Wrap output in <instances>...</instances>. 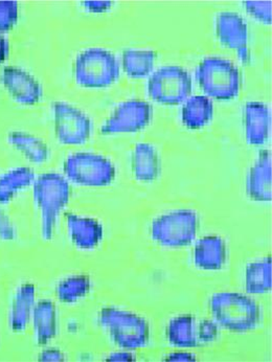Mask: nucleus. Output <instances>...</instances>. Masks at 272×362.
Returning a JSON list of instances; mask_svg holds the SVG:
<instances>
[{"instance_id":"f257e3e1","label":"nucleus","mask_w":272,"mask_h":362,"mask_svg":"<svg viewBox=\"0 0 272 362\" xmlns=\"http://www.w3.org/2000/svg\"><path fill=\"white\" fill-rule=\"evenodd\" d=\"M210 305L215 322L230 332H249L262 320L261 307L245 294L219 292L212 296Z\"/></svg>"},{"instance_id":"f03ea898","label":"nucleus","mask_w":272,"mask_h":362,"mask_svg":"<svg viewBox=\"0 0 272 362\" xmlns=\"http://www.w3.org/2000/svg\"><path fill=\"white\" fill-rule=\"evenodd\" d=\"M196 78L206 97L228 101L238 97L242 77L238 67L222 57L204 58L196 69Z\"/></svg>"},{"instance_id":"7ed1b4c3","label":"nucleus","mask_w":272,"mask_h":362,"mask_svg":"<svg viewBox=\"0 0 272 362\" xmlns=\"http://www.w3.org/2000/svg\"><path fill=\"white\" fill-rule=\"evenodd\" d=\"M121 66L113 52L102 47H90L78 54L75 78L85 88H106L119 80Z\"/></svg>"},{"instance_id":"20e7f679","label":"nucleus","mask_w":272,"mask_h":362,"mask_svg":"<svg viewBox=\"0 0 272 362\" xmlns=\"http://www.w3.org/2000/svg\"><path fill=\"white\" fill-rule=\"evenodd\" d=\"M99 320L119 348L137 350L149 342L151 333L149 322L138 314L105 307L100 312Z\"/></svg>"},{"instance_id":"39448f33","label":"nucleus","mask_w":272,"mask_h":362,"mask_svg":"<svg viewBox=\"0 0 272 362\" xmlns=\"http://www.w3.org/2000/svg\"><path fill=\"white\" fill-rule=\"evenodd\" d=\"M71 197L69 181L57 173H45L34 182V198L42 216V235L45 240L53 238L57 218Z\"/></svg>"},{"instance_id":"423d86ee","label":"nucleus","mask_w":272,"mask_h":362,"mask_svg":"<svg viewBox=\"0 0 272 362\" xmlns=\"http://www.w3.org/2000/svg\"><path fill=\"white\" fill-rule=\"evenodd\" d=\"M193 90V78L188 69L179 65H165L152 74L148 93L156 103L175 106L186 102Z\"/></svg>"},{"instance_id":"0eeeda50","label":"nucleus","mask_w":272,"mask_h":362,"mask_svg":"<svg viewBox=\"0 0 272 362\" xmlns=\"http://www.w3.org/2000/svg\"><path fill=\"white\" fill-rule=\"evenodd\" d=\"M199 226L197 213L191 209H178L163 214L152 222L154 241L165 247H184L195 240Z\"/></svg>"},{"instance_id":"6e6552de","label":"nucleus","mask_w":272,"mask_h":362,"mask_svg":"<svg viewBox=\"0 0 272 362\" xmlns=\"http://www.w3.org/2000/svg\"><path fill=\"white\" fill-rule=\"evenodd\" d=\"M69 180L85 187H106L115 178L114 165L103 156L88 152L71 154L64 163Z\"/></svg>"},{"instance_id":"1a4fd4ad","label":"nucleus","mask_w":272,"mask_h":362,"mask_svg":"<svg viewBox=\"0 0 272 362\" xmlns=\"http://www.w3.org/2000/svg\"><path fill=\"white\" fill-rule=\"evenodd\" d=\"M53 109L57 139L61 144L82 145L88 141L93 124L83 111L64 102H56Z\"/></svg>"},{"instance_id":"9d476101","label":"nucleus","mask_w":272,"mask_h":362,"mask_svg":"<svg viewBox=\"0 0 272 362\" xmlns=\"http://www.w3.org/2000/svg\"><path fill=\"white\" fill-rule=\"evenodd\" d=\"M153 108L143 100L124 102L113 111L102 127L104 134L134 133L145 129L152 119Z\"/></svg>"},{"instance_id":"9b49d317","label":"nucleus","mask_w":272,"mask_h":362,"mask_svg":"<svg viewBox=\"0 0 272 362\" xmlns=\"http://www.w3.org/2000/svg\"><path fill=\"white\" fill-rule=\"evenodd\" d=\"M216 34L224 47L238 52L243 63L249 62L247 23L241 15L234 12L220 13L216 19Z\"/></svg>"},{"instance_id":"f8f14e48","label":"nucleus","mask_w":272,"mask_h":362,"mask_svg":"<svg viewBox=\"0 0 272 362\" xmlns=\"http://www.w3.org/2000/svg\"><path fill=\"white\" fill-rule=\"evenodd\" d=\"M1 78L11 97L18 103L34 105L42 98L40 83L25 69L15 66L6 67Z\"/></svg>"},{"instance_id":"ddd939ff","label":"nucleus","mask_w":272,"mask_h":362,"mask_svg":"<svg viewBox=\"0 0 272 362\" xmlns=\"http://www.w3.org/2000/svg\"><path fill=\"white\" fill-rule=\"evenodd\" d=\"M246 193L252 202H271L272 159L269 150H262L250 168L246 180Z\"/></svg>"},{"instance_id":"4468645a","label":"nucleus","mask_w":272,"mask_h":362,"mask_svg":"<svg viewBox=\"0 0 272 362\" xmlns=\"http://www.w3.org/2000/svg\"><path fill=\"white\" fill-rule=\"evenodd\" d=\"M244 125L248 144L261 146L271 133V109L262 102H247L244 107Z\"/></svg>"},{"instance_id":"2eb2a0df","label":"nucleus","mask_w":272,"mask_h":362,"mask_svg":"<svg viewBox=\"0 0 272 362\" xmlns=\"http://www.w3.org/2000/svg\"><path fill=\"white\" fill-rule=\"evenodd\" d=\"M196 266L203 270H220L227 261V246L223 238L208 235L196 244L194 250Z\"/></svg>"},{"instance_id":"dca6fc26","label":"nucleus","mask_w":272,"mask_h":362,"mask_svg":"<svg viewBox=\"0 0 272 362\" xmlns=\"http://www.w3.org/2000/svg\"><path fill=\"white\" fill-rule=\"evenodd\" d=\"M67 228L73 244L81 250H93L103 239L102 224L91 218L67 214Z\"/></svg>"},{"instance_id":"f3484780","label":"nucleus","mask_w":272,"mask_h":362,"mask_svg":"<svg viewBox=\"0 0 272 362\" xmlns=\"http://www.w3.org/2000/svg\"><path fill=\"white\" fill-rule=\"evenodd\" d=\"M132 170L141 182L158 180L162 172V161L156 148L147 143L137 144L132 157Z\"/></svg>"},{"instance_id":"a211bd4d","label":"nucleus","mask_w":272,"mask_h":362,"mask_svg":"<svg viewBox=\"0 0 272 362\" xmlns=\"http://www.w3.org/2000/svg\"><path fill=\"white\" fill-rule=\"evenodd\" d=\"M213 117L214 104L206 95H193L182 106V121L189 129H201L212 122Z\"/></svg>"},{"instance_id":"6ab92c4d","label":"nucleus","mask_w":272,"mask_h":362,"mask_svg":"<svg viewBox=\"0 0 272 362\" xmlns=\"http://www.w3.org/2000/svg\"><path fill=\"white\" fill-rule=\"evenodd\" d=\"M167 335L170 344L177 348L200 346L197 320L189 314L174 317L167 326Z\"/></svg>"},{"instance_id":"aec40b11","label":"nucleus","mask_w":272,"mask_h":362,"mask_svg":"<svg viewBox=\"0 0 272 362\" xmlns=\"http://www.w3.org/2000/svg\"><path fill=\"white\" fill-rule=\"evenodd\" d=\"M36 288L32 284H25L17 290L11 309V327L13 331L20 332L27 328L30 315L34 311Z\"/></svg>"},{"instance_id":"412c9836","label":"nucleus","mask_w":272,"mask_h":362,"mask_svg":"<svg viewBox=\"0 0 272 362\" xmlns=\"http://www.w3.org/2000/svg\"><path fill=\"white\" fill-rule=\"evenodd\" d=\"M34 328L36 332L37 341L40 346L47 344L57 334V311L56 306L51 300H40L35 306Z\"/></svg>"},{"instance_id":"4be33fe9","label":"nucleus","mask_w":272,"mask_h":362,"mask_svg":"<svg viewBox=\"0 0 272 362\" xmlns=\"http://www.w3.org/2000/svg\"><path fill=\"white\" fill-rule=\"evenodd\" d=\"M8 143L19 150L30 163H42L47 160L49 156V147L47 144L35 136L23 131H13L8 134Z\"/></svg>"},{"instance_id":"5701e85b","label":"nucleus","mask_w":272,"mask_h":362,"mask_svg":"<svg viewBox=\"0 0 272 362\" xmlns=\"http://www.w3.org/2000/svg\"><path fill=\"white\" fill-rule=\"evenodd\" d=\"M246 291L250 294H263L272 288L271 257L248 264L245 272Z\"/></svg>"},{"instance_id":"b1692460","label":"nucleus","mask_w":272,"mask_h":362,"mask_svg":"<svg viewBox=\"0 0 272 362\" xmlns=\"http://www.w3.org/2000/svg\"><path fill=\"white\" fill-rule=\"evenodd\" d=\"M123 69L128 77L143 78L151 75L155 66L156 52L149 49H125L122 54Z\"/></svg>"},{"instance_id":"393cba45","label":"nucleus","mask_w":272,"mask_h":362,"mask_svg":"<svg viewBox=\"0 0 272 362\" xmlns=\"http://www.w3.org/2000/svg\"><path fill=\"white\" fill-rule=\"evenodd\" d=\"M35 174L30 168H17L0 177V204H8L18 192L32 185Z\"/></svg>"},{"instance_id":"a878e982","label":"nucleus","mask_w":272,"mask_h":362,"mask_svg":"<svg viewBox=\"0 0 272 362\" xmlns=\"http://www.w3.org/2000/svg\"><path fill=\"white\" fill-rule=\"evenodd\" d=\"M90 279L87 276H69L57 286L56 293L62 303L71 304L86 296L90 291Z\"/></svg>"},{"instance_id":"bb28decb","label":"nucleus","mask_w":272,"mask_h":362,"mask_svg":"<svg viewBox=\"0 0 272 362\" xmlns=\"http://www.w3.org/2000/svg\"><path fill=\"white\" fill-rule=\"evenodd\" d=\"M18 4L12 0H0V35L10 32L18 21Z\"/></svg>"},{"instance_id":"cd10ccee","label":"nucleus","mask_w":272,"mask_h":362,"mask_svg":"<svg viewBox=\"0 0 272 362\" xmlns=\"http://www.w3.org/2000/svg\"><path fill=\"white\" fill-rule=\"evenodd\" d=\"M246 12L252 15L256 21L265 23V25H271L272 21V2L271 0H247L244 1Z\"/></svg>"},{"instance_id":"c85d7f7f","label":"nucleus","mask_w":272,"mask_h":362,"mask_svg":"<svg viewBox=\"0 0 272 362\" xmlns=\"http://www.w3.org/2000/svg\"><path fill=\"white\" fill-rule=\"evenodd\" d=\"M219 335V325L214 320H202L198 322V339L200 344L215 341Z\"/></svg>"},{"instance_id":"c756f323","label":"nucleus","mask_w":272,"mask_h":362,"mask_svg":"<svg viewBox=\"0 0 272 362\" xmlns=\"http://www.w3.org/2000/svg\"><path fill=\"white\" fill-rule=\"evenodd\" d=\"M0 238L13 240L15 238V228L8 216L0 209Z\"/></svg>"},{"instance_id":"7c9ffc66","label":"nucleus","mask_w":272,"mask_h":362,"mask_svg":"<svg viewBox=\"0 0 272 362\" xmlns=\"http://www.w3.org/2000/svg\"><path fill=\"white\" fill-rule=\"evenodd\" d=\"M39 361L42 362H61L65 361V356L60 350L57 349H47L39 355Z\"/></svg>"},{"instance_id":"2f4dec72","label":"nucleus","mask_w":272,"mask_h":362,"mask_svg":"<svg viewBox=\"0 0 272 362\" xmlns=\"http://www.w3.org/2000/svg\"><path fill=\"white\" fill-rule=\"evenodd\" d=\"M85 8L93 13H103L111 8V1H84L83 2Z\"/></svg>"},{"instance_id":"473e14b6","label":"nucleus","mask_w":272,"mask_h":362,"mask_svg":"<svg viewBox=\"0 0 272 362\" xmlns=\"http://www.w3.org/2000/svg\"><path fill=\"white\" fill-rule=\"evenodd\" d=\"M165 361L169 362H187V361H196V356L191 353L189 352H175L172 354L167 355L165 358Z\"/></svg>"},{"instance_id":"72a5a7b5","label":"nucleus","mask_w":272,"mask_h":362,"mask_svg":"<svg viewBox=\"0 0 272 362\" xmlns=\"http://www.w3.org/2000/svg\"><path fill=\"white\" fill-rule=\"evenodd\" d=\"M106 361L110 362L136 361V356L129 352H117L109 355L108 358L106 359Z\"/></svg>"},{"instance_id":"f704fd0d","label":"nucleus","mask_w":272,"mask_h":362,"mask_svg":"<svg viewBox=\"0 0 272 362\" xmlns=\"http://www.w3.org/2000/svg\"><path fill=\"white\" fill-rule=\"evenodd\" d=\"M8 54V42L2 35H0V64L6 60Z\"/></svg>"}]
</instances>
